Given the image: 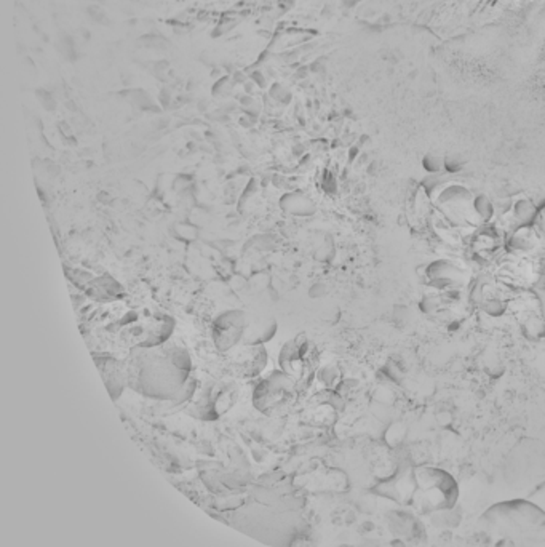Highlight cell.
<instances>
[{
	"mask_svg": "<svg viewBox=\"0 0 545 547\" xmlns=\"http://www.w3.org/2000/svg\"><path fill=\"white\" fill-rule=\"evenodd\" d=\"M545 469V448L536 440L515 445L504 466V477L512 488H526Z\"/></svg>",
	"mask_w": 545,
	"mask_h": 547,
	"instance_id": "1",
	"label": "cell"
}]
</instances>
